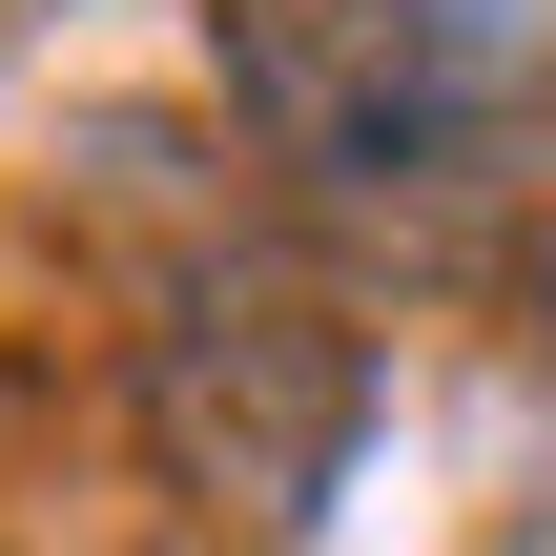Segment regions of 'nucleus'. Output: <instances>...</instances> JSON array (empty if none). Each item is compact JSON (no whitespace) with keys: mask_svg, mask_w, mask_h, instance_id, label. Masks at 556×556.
I'll return each mask as SVG.
<instances>
[{"mask_svg":"<svg viewBox=\"0 0 556 556\" xmlns=\"http://www.w3.org/2000/svg\"><path fill=\"white\" fill-rule=\"evenodd\" d=\"M227 124L330 248L413 289H556V21L536 0H206Z\"/></svg>","mask_w":556,"mask_h":556,"instance_id":"obj_1","label":"nucleus"},{"mask_svg":"<svg viewBox=\"0 0 556 556\" xmlns=\"http://www.w3.org/2000/svg\"><path fill=\"white\" fill-rule=\"evenodd\" d=\"M351 433H371V309L309 268V248H186L165 309H144V454L165 495H206L227 536H309L351 495Z\"/></svg>","mask_w":556,"mask_h":556,"instance_id":"obj_2","label":"nucleus"}]
</instances>
